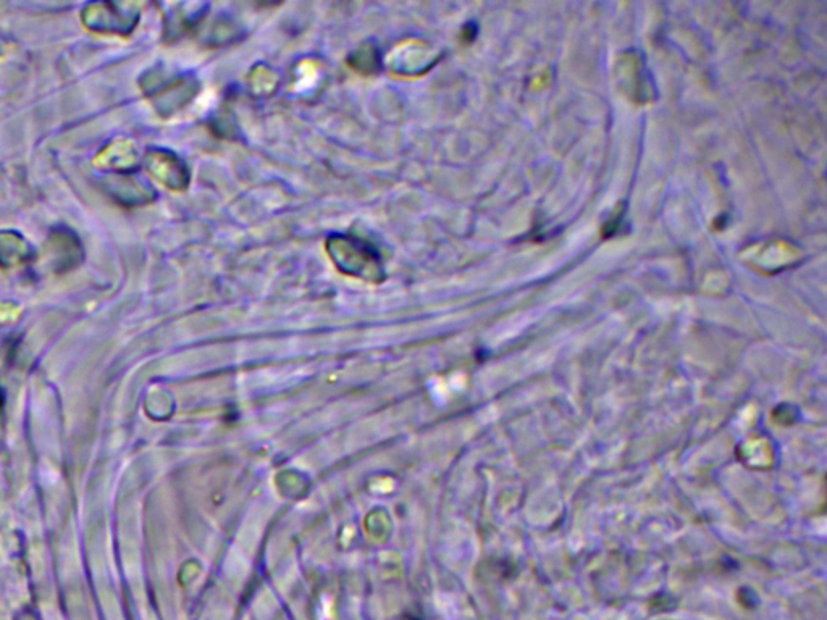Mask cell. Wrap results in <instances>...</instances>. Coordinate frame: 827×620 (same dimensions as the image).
Returning <instances> with one entry per match:
<instances>
[{
	"label": "cell",
	"mask_w": 827,
	"mask_h": 620,
	"mask_svg": "<svg viewBox=\"0 0 827 620\" xmlns=\"http://www.w3.org/2000/svg\"><path fill=\"white\" fill-rule=\"evenodd\" d=\"M328 254L341 273L374 280L383 272L382 260L369 243L353 236H333L328 239Z\"/></svg>",
	"instance_id": "obj_1"
},
{
	"label": "cell",
	"mask_w": 827,
	"mask_h": 620,
	"mask_svg": "<svg viewBox=\"0 0 827 620\" xmlns=\"http://www.w3.org/2000/svg\"><path fill=\"white\" fill-rule=\"evenodd\" d=\"M138 10L131 5L93 4L83 12V23L89 30L102 34L131 33L138 23Z\"/></svg>",
	"instance_id": "obj_2"
},
{
	"label": "cell",
	"mask_w": 827,
	"mask_h": 620,
	"mask_svg": "<svg viewBox=\"0 0 827 620\" xmlns=\"http://www.w3.org/2000/svg\"><path fill=\"white\" fill-rule=\"evenodd\" d=\"M181 165L175 157H170L168 154H164V152H152L149 157H147V170L152 173V175L157 176L162 183L165 185L170 186V188H177L180 189L178 183H186V176L183 175V170H170V168L178 167Z\"/></svg>",
	"instance_id": "obj_3"
},
{
	"label": "cell",
	"mask_w": 827,
	"mask_h": 620,
	"mask_svg": "<svg viewBox=\"0 0 827 620\" xmlns=\"http://www.w3.org/2000/svg\"><path fill=\"white\" fill-rule=\"evenodd\" d=\"M28 243L17 235H0V265L15 267L28 259Z\"/></svg>",
	"instance_id": "obj_4"
}]
</instances>
